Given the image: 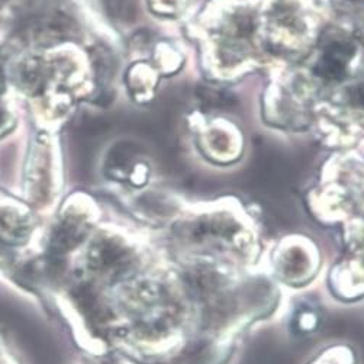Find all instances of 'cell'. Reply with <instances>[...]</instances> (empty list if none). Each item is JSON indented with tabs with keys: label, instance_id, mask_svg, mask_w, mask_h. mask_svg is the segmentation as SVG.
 I'll use <instances>...</instances> for the list:
<instances>
[{
	"label": "cell",
	"instance_id": "5b68a950",
	"mask_svg": "<svg viewBox=\"0 0 364 364\" xmlns=\"http://www.w3.org/2000/svg\"><path fill=\"white\" fill-rule=\"evenodd\" d=\"M4 87V77H2V70H0V90Z\"/></svg>",
	"mask_w": 364,
	"mask_h": 364
},
{
	"label": "cell",
	"instance_id": "8992f818",
	"mask_svg": "<svg viewBox=\"0 0 364 364\" xmlns=\"http://www.w3.org/2000/svg\"><path fill=\"white\" fill-rule=\"evenodd\" d=\"M4 119H5V114H4V111H2V109H0V124H2V122H4Z\"/></svg>",
	"mask_w": 364,
	"mask_h": 364
},
{
	"label": "cell",
	"instance_id": "6da1fadb",
	"mask_svg": "<svg viewBox=\"0 0 364 364\" xmlns=\"http://www.w3.org/2000/svg\"><path fill=\"white\" fill-rule=\"evenodd\" d=\"M357 58V46L348 35L330 32L323 36L312 61V76L322 83L336 85L347 80Z\"/></svg>",
	"mask_w": 364,
	"mask_h": 364
},
{
	"label": "cell",
	"instance_id": "277c9868",
	"mask_svg": "<svg viewBox=\"0 0 364 364\" xmlns=\"http://www.w3.org/2000/svg\"><path fill=\"white\" fill-rule=\"evenodd\" d=\"M0 364H15L14 358L5 351L2 344H0Z\"/></svg>",
	"mask_w": 364,
	"mask_h": 364
},
{
	"label": "cell",
	"instance_id": "3957f363",
	"mask_svg": "<svg viewBox=\"0 0 364 364\" xmlns=\"http://www.w3.org/2000/svg\"><path fill=\"white\" fill-rule=\"evenodd\" d=\"M350 102L354 103L357 107L364 111V76L358 80L357 85H354L348 93Z\"/></svg>",
	"mask_w": 364,
	"mask_h": 364
},
{
	"label": "cell",
	"instance_id": "7a4b0ae2",
	"mask_svg": "<svg viewBox=\"0 0 364 364\" xmlns=\"http://www.w3.org/2000/svg\"><path fill=\"white\" fill-rule=\"evenodd\" d=\"M128 251L112 240L96 241L89 252L90 269L99 274L121 273L129 263Z\"/></svg>",
	"mask_w": 364,
	"mask_h": 364
}]
</instances>
